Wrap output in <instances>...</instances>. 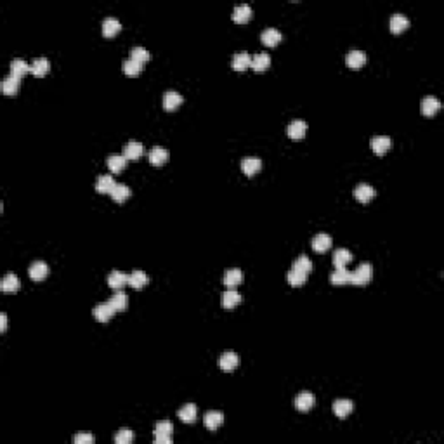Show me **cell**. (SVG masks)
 I'll return each mask as SVG.
<instances>
[{
	"mask_svg": "<svg viewBox=\"0 0 444 444\" xmlns=\"http://www.w3.org/2000/svg\"><path fill=\"white\" fill-rule=\"evenodd\" d=\"M371 278H373V267H371V264L363 262L361 266L358 267V269L352 271V273H351V280H349V283L366 284V283H369V281H371Z\"/></svg>",
	"mask_w": 444,
	"mask_h": 444,
	"instance_id": "obj_1",
	"label": "cell"
},
{
	"mask_svg": "<svg viewBox=\"0 0 444 444\" xmlns=\"http://www.w3.org/2000/svg\"><path fill=\"white\" fill-rule=\"evenodd\" d=\"M94 318H96L99 323H108V321L111 320V318L115 316V313H117V309H115L113 306H111V302L108 300V302H101L97 304L96 307H94Z\"/></svg>",
	"mask_w": 444,
	"mask_h": 444,
	"instance_id": "obj_2",
	"label": "cell"
},
{
	"mask_svg": "<svg viewBox=\"0 0 444 444\" xmlns=\"http://www.w3.org/2000/svg\"><path fill=\"white\" fill-rule=\"evenodd\" d=\"M307 132V123L302 120H293L288 123L286 127V134L290 139H293V141H300V139L306 135Z\"/></svg>",
	"mask_w": 444,
	"mask_h": 444,
	"instance_id": "obj_3",
	"label": "cell"
},
{
	"mask_svg": "<svg viewBox=\"0 0 444 444\" xmlns=\"http://www.w3.org/2000/svg\"><path fill=\"white\" fill-rule=\"evenodd\" d=\"M369 144H371V150L375 151V155L382 157V155H385L389 150H391L392 141H391V137H387V135H375Z\"/></svg>",
	"mask_w": 444,
	"mask_h": 444,
	"instance_id": "obj_4",
	"label": "cell"
},
{
	"mask_svg": "<svg viewBox=\"0 0 444 444\" xmlns=\"http://www.w3.org/2000/svg\"><path fill=\"white\" fill-rule=\"evenodd\" d=\"M316 403V398H314L313 392H300L297 398H295V408L299 409V411H309L311 408L314 406Z\"/></svg>",
	"mask_w": 444,
	"mask_h": 444,
	"instance_id": "obj_5",
	"label": "cell"
},
{
	"mask_svg": "<svg viewBox=\"0 0 444 444\" xmlns=\"http://www.w3.org/2000/svg\"><path fill=\"white\" fill-rule=\"evenodd\" d=\"M28 274L33 281H43L47 278V274H49V266L45 262H42V260H37V262H33L30 266Z\"/></svg>",
	"mask_w": 444,
	"mask_h": 444,
	"instance_id": "obj_6",
	"label": "cell"
},
{
	"mask_svg": "<svg viewBox=\"0 0 444 444\" xmlns=\"http://www.w3.org/2000/svg\"><path fill=\"white\" fill-rule=\"evenodd\" d=\"M142 153H144V146L137 141L127 142L123 148V157L127 158V160H139V158L142 157Z\"/></svg>",
	"mask_w": 444,
	"mask_h": 444,
	"instance_id": "obj_7",
	"label": "cell"
},
{
	"mask_svg": "<svg viewBox=\"0 0 444 444\" xmlns=\"http://www.w3.org/2000/svg\"><path fill=\"white\" fill-rule=\"evenodd\" d=\"M238 364H240L238 354H236V352H231V351L224 352V354L220 356V359H219V366L224 369V371H233V369H235Z\"/></svg>",
	"mask_w": 444,
	"mask_h": 444,
	"instance_id": "obj_8",
	"label": "cell"
},
{
	"mask_svg": "<svg viewBox=\"0 0 444 444\" xmlns=\"http://www.w3.org/2000/svg\"><path fill=\"white\" fill-rule=\"evenodd\" d=\"M262 168V160L260 158H255V157H248L245 158V160L242 161V170L245 175H248V177H252V175H255L257 172Z\"/></svg>",
	"mask_w": 444,
	"mask_h": 444,
	"instance_id": "obj_9",
	"label": "cell"
},
{
	"mask_svg": "<svg viewBox=\"0 0 444 444\" xmlns=\"http://www.w3.org/2000/svg\"><path fill=\"white\" fill-rule=\"evenodd\" d=\"M354 196H356V200H358V202H361V203H368V202H371V200H373V196H375V189L371 188V186H369V184H364V182H363V184H358V186H356V189H354Z\"/></svg>",
	"mask_w": 444,
	"mask_h": 444,
	"instance_id": "obj_10",
	"label": "cell"
},
{
	"mask_svg": "<svg viewBox=\"0 0 444 444\" xmlns=\"http://www.w3.org/2000/svg\"><path fill=\"white\" fill-rule=\"evenodd\" d=\"M19 286H21L19 278L16 276V274H12V273L5 274L4 280H2V283H0V288H2L4 293H16V291L19 290Z\"/></svg>",
	"mask_w": 444,
	"mask_h": 444,
	"instance_id": "obj_11",
	"label": "cell"
},
{
	"mask_svg": "<svg viewBox=\"0 0 444 444\" xmlns=\"http://www.w3.org/2000/svg\"><path fill=\"white\" fill-rule=\"evenodd\" d=\"M281 39H283V35H281L280 30L276 28H267L262 32V35H260V40H262L264 45L267 47H274L278 45V43L281 42Z\"/></svg>",
	"mask_w": 444,
	"mask_h": 444,
	"instance_id": "obj_12",
	"label": "cell"
},
{
	"mask_svg": "<svg viewBox=\"0 0 444 444\" xmlns=\"http://www.w3.org/2000/svg\"><path fill=\"white\" fill-rule=\"evenodd\" d=\"M352 409H354V404L349 399H338V401L333 403V413L338 418H347L352 413Z\"/></svg>",
	"mask_w": 444,
	"mask_h": 444,
	"instance_id": "obj_13",
	"label": "cell"
},
{
	"mask_svg": "<svg viewBox=\"0 0 444 444\" xmlns=\"http://www.w3.org/2000/svg\"><path fill=\"white\" fill-rule=\"evenodd\" d=\"M250 18H252V7H250L248 4L236 5L235 11H233V21L240 23V25H243V23L250 21Z\"/></svg>",
	"mask_w": 444,
	"mask_h": 444,
	"instance_id": "obj_14",
	"label": "cell"
},
{
	"mask_svg": "<svg viewBox=\"0 0 444 444\" xmlns=\"http://www.w3.org/2000/svg\"><path fill=\"white\" fill-rule=\"evenodd\" d=\"M240 302H242V295H240L235 288H229V290L224 291V295H222V307H224V309H235Z\"/></svg>",
	"mask_w": 444,
	"mask_h": 444,
	"instance_id": "obj_15",
	"label": "cell"
},
{
	"mask_svg": "<svg viewBox=\"0 0 444 444\" xmlns=\"http://www.w3.org/2000/svg\"><path fill=\"white\" fill-rule=\"evenodd\" d=\"M441 110V101L437 99V97H423L422 101V113L425 115V117H434V115L437 113V111Z\"/></svg>",
	"mask_w": 444,
	"mask_h": 444,
	"instance_id": "obj_16",
	"label": "cell"
},
{
	"mask_svg": "<svg viewBox=\"0 0 444 444\" xmlns=\"http://www.w3.org/2000/svg\"><path fill=\"white\" fill-rule=\"evenodd\" d=\"M108 284L111 288H115V290H120L125 284H128V274H123L120 271H111L108 274Z\"/></svg>",
	"mask_w": 444,
	"mask_h": 444,
	"instance_id": "obj_17",
	"label": "cell"
},
{
	"mask_svg": "<svg viewBox=\"0 0 444 444\" xmlns=\"http://www.w3.org/2000/svg\"><path fill=\"white\" fill-rule=\"evenodd\" d=\"M26 73H32V64H28L23 59H14L11 63V75L21 80V77H25Z\"/></svg>",
	"mask_w": 444,
	"mask_h": 444,
	"instance_id": "obj_18",
	"label": "cell"
},
{
	"mask_svg": "<svg viewBox=\"0 0 444 444\" xmlns=\"http://www.w3.org/2000/svg\"><path fill=\"white\" fill-rule=\"evenodd\" d=\"M311 245H313L314 252L318 253H324L328 248L331 246V238L328 235H324V233H321V235H316L313 238V242H311Z\"/></svg>",
	"mask_w": 444,
	"mask_h": 444,
	"instance_id": "obj_19",
	"label": "cell"
},
{
	"mask_svg": "<svg viewBox=\"0 0 444 444\" xmlns=\"http://www.w3.org/2000/svg\"><path fill=\"white\" fill-rule=\"evenodd\" d=\"M181 104H182V96L179 92H175V90H168V92L163 94V108L167 111L175 110V108L181 106Z\"/></svg>",
	"mask_w": 444,
	"mask_h": 444,
	"instance_id": "obj_20",
	"label": "cell"
},
{
	"mask_svg": "<svg viewBox=\"0 0 444 444\" xmlns=\"http://www.w3.org/2000/svg\"><path fill=\"white\" fill-rule=\"evenodd\" d=\"M115 186H117V182H115V179L111 177V174L101 175V177L97 179V182H96V189L99 193H103V195H110V193L113 191Z\"/></svg>",
	"mask_w": 444,
	"mask_h": 444,
	"instance_id": "obj_21",
	"label": "cell"
},
{
	"mask_svg": "<svg viewBox=\"0 0 444 444\" xmlns=\"http://www.w3.org/2000/svg\"><path fill=\"white\" fill-rule=\"evenodd\" d=\"M222 422H224V416H222L220 411H208L205 416H203V423H205V427L210 430L219 429V427L222 425Z\"/></svg>",
	"mask_w": 444,
	"mask_h": 444,
	"instance_id": "obj_22",
	"label": "cell"
},
{
	"mask_svg": "<svg viewBox=\"0 0 444 444\" xmlns=\"http://www.w3.org/2000/svg\"><path fill=\"white\" fill-rule=\"evenodd\" d=\"M389 26H391V32L392 33H403L409 26V19L406 18L404 14H394L391 18V23H389Z\"/></svg>",
	"mask_w": 444,
	"mask_h": 444,
	"instance_id": "obj_23",
	"label": "cell"
},
{
	"mask_svg": "<svg viewBox=\"0 0 444 444\" xmlns=\"http://www.w3.org/2000/svg\"><path fill=\"white\" fill-rule=\"evenodd\" d=\"M168 160V151L163 150L161 146H155L153 150L150 151V163L151 165H163L165 161Z\"/></svg>",
	"mask_w": 444,
	"mask_h": 444,
	"instance_id": "obj_24",
	"label": "cell"
},
{
	"mask_svg": "<svg viewBox=\"0 0 444 444\" xmlns=\"http://www.w3.org/2000/svg\"><path fill=\"white\" fill-rule=\"evenodd\" d=\"M120 30H121V25L117 18H106L103 21V35L108 37V39L115 37Z\"/></svg>",
	"mask_w": 444,
	"mask_h": 444,
	"instance_id": "obj_25",
	"label": "cell"
},
{
	"mask_svg": "<svg viewBox=\"0 0 444 444\" xmlns=\"http://www.w3.org/2000/svg\"><path fill=\"white\" fill-rule=\"evenodd\" d=\"M50 70V63L47 57H37V59H33L32 63V73L35 77H43L47 75V71Z\"/></svg>",
	"mask_w": 444,
	"mask_h": 444,
	"instance_id": "obj_26",
	"label": "cell"
},
{
	"mask_svg": "<svg viewBox=\"0 0 444 444\" xmlns=\"http://www.w3.org/2000/svg\"><path fill=\"white\" fill-rule=\"evenodd\" d=\"M127 158L123 157V155H113V157H110L106 160L108 163V168H110L113 174H118V172H121L125 167H127Z\"/></svg>",
	"mask_w": 444,
	"mask_h": 444,
	"instance_id": "obj_27",
	"label": "cell"
},
{
	"mask_svg": "<svg viewBox=\"0 0 444 444\" xmlns=\"http://www.w3.org/2000/svg\"><path fill=\"white\" fill-rule=\"evenodd\" d=\"M128 284H130L132 288H135V290L146 286V284H148V274H146L144 271H132V273L128 274Z\"/></svg>",
	"mask_w": 444,
	"mask_h": 444,
	"instance_id": "obj_28",
	"label": "cell"
},
{
	"mask_svg": "<svg viewBox=\"0 0 444 444\" xmlns=\"http://www.w3.org/2000/svg\"><path fill=\"white\" fill-rule=\"evenodd\" d=\"M222 281H224V284L228 288H235L243 281V273L240 269H229V271H226L224 280Z\"/></svg>",
	"mask_w": 444,
	"mask_h": 444,
	"instance_id": "obj_29",
	"label": "cell"
},
{
	"mask_svg": "<svg viewBox=\"0 0 444 444\" xmlns=\"http://www.w3.org/2000/svg\"><path fill=\"white\" fill-rule=\"evenodd\" d=\"M196 415H198V409H196V406L191 404V403L186 404V406H182V408L179 409V413H177V416L184 423H193L196 420Z\"/></svg>",
	"mask_w": 444,
	"mask_h": 444,
	"instance_id": "obj_30",
	"label": "cell"
},
{
	"mask_svg": "<svg viewBox=\"0 0 444 444\" xmlns=\"http://www.w3.org/2000/svg\"><path fill=\"white\" fill-rule=\"evenodd\" d=\"M364 63H366V54L363 52V50H351V52L347 54V66L349 68L358 70V68H361Z\"/></svg>",
	"mask_w": 444,
	"mask_h": 444,
	"instance_id": "obj_31",
	"label": "cell"
},
{
	"mask_svg": "<svg viewBox=\"0 0 444 444\" xmlns=\"http://www.w3.org/2000/svg\"><path fill=\"white\" fill-rule=\"evenodd\" d=\"M18 90H19V79L9 75L2 80V92H4L5 96H14Z\"/></svg>",
	"mask_w": 444,
	"mask_h": 444,
	"instance_id": "obj_32",
	"label": "cell"
},
{
	"mask_svg": "<svg viewBox=\"0 0 444 444\" xmlns=\"http://www.w3.org/2000/svg\"><path fill=\"white\" fill-rule=\"evenodd\" d=\"M351 280V271H347V267H337L333 273L330 274V281L333 284H345Z\"/></svg>",
	"mask_w": 444,
	"mask_h": 444,
	"instance_id": "obj_33",
	"label": "cell"
},
{
	"mask_svg": "<svg viewBox=\"0 0 444 444\" xmlns=\"http://www.w3.org/2000/svg\"><path fill=\"white\" fill-rule=\"evenodd\" d=\"M352 260V253L345 248H338L333 253V264L335 267H347V264Z\"/></svg>",
	"mask_w": 444,
	"mask_h": 444,
	"instance_id": "obj_34",
	"label": "cell"
},
{
	"mask_svg": "<svg viewBox=\"0 0 444 444\" xmlns=\"http://www.w3.org/2000/svg\"><path fill=\"white\" fill-rule=\"evenodd\" d=\"M269 64H271L269 54L264 52V54H255V56L252 57V64H250V66H252L255 71H264L269 68Z\"/></svg>",
	"mask_w": 444,
	"mask_h": 444,
	"instance_id": "obj_35",
	"label": "cell"
},
{
	"mask_svg": "<svg viewBox=\"0 0 444 444\" xmlns=\"http://www.w3.org/2000/svg\"><path fill=\"white\" fill-rule=\"evenodd\" d=\"M110 195L117 203H123L125 200H128V196H130V188L125 184H117Z\"/></svg>",
	"mask_w": 444,
	"mask_h": 444,
	"instance_id": "obj_36",
	"label": "cell"
},
{
	"mask_svg": "<svg viewBox=\"0 0 444 444\" xmlns=\"http://www.w3.org/2000/svg\"><path fill=\"white\" fill-rule=\"evenodd\" d=\"M250 64H252V57H250V54H246V52H240L233 57V68H235L236 71L246 70Z\"/></svg>",
	"mask_w": 444,
	"mask_h": 444,
	"instance_id": "obj_37",
	"label": "cell"
},
{
	"mask_svg": "<svg viewBox=\"0 0 444 444\" xmlns=\"http://www.w3.org/2000/svg\"><path fill=\"white\" fill-rule=\"evenodd\" d=\"M307 276H309V274L300 273V271H297V269L291 267V271L286 274V281L291 284V286H300V284H304L307 281Z\"/></svg>",
	"mask_w": 444,
	"mask_h": 444,
	"instance_id": "obj_38",
	"label": "cell"
},
{
	"mask_svg": "<svg viewBox=\"0 0 444 444\" xmlns=\"http://www.w3.org/2000/svg\"><path fill=\"white\" fill-rule=\"evenodd\" d=\"M123 73L125 75H128V77H135V75H139V73H141L142 71V63H139V61H134L130 57V59H127V61H123Z\"/></svg>",
	"mask_w": 444,
	"mask_h": 444,
	"instance_id": "obj_39",
	"label": "cell"
},
{
	"mask_svg": "<svg viewBox=\"0 0 444 444\" xmlns=\"http://www.w3.org/2000/svg\"><path fill=\"white\" fill-rule=\"evenodd\" d=\"M110 302L117 311H125L128 307V297L123 293V291H117V293L110 299Z\"/></svg>",
	"mask_w": 444,
	"mask_h": 444,
	"instance_id": "obj_40",
	"label": "cell"
},
{
	"mask_svg": "<svg viewBox=\"0 0 444 444\" xmlns=\"http://www.w3.org/2000/svg\"><path fill=\"white\" fill-rule=\"evenodd\" d=\"M293 269L300 271V273L309 274L311 271H313V262H311V259L307 255H300L299 259L293 262Z\"/></svg>",
	"mask_w": 444,
	"mask_h": 444,
	"instance_id": "obj_41",
	"label": "cell"
},
{
	"mask_svg": "<svg viewBox=\"0 0 444 444\" xmlns=\"http://www.w3.org/2000/svg\"><path fill=\"white\" fill-rule=\"evenodd\" d=\"M172 432H174V425L168 420H161L155 427V436H172Z\"/></svg>",
	"mask_w": 444,
	"mask_h": 444,
	"instance_id": "obj_42",
	"label": "cell"
},
{
	"mask_svg": "<svg viewBox=\"0 0 444 444\" xmlns=\"http://www.w3.org/2000/svg\"><path fill=\"white\" fill-rule=\"evenodd\" d=\"M134 441V432L130 429H120L115 436V443L117 444H130Z\"/></svg>",
	"mask_w": 444,
	"mask_h": 444,
	"instance_id": "obj_43",
	"label": "cell"
},
{
	"mask_svg": "<svg viewBox=\"0 0 444 444\" xmlns=\"http://www.w3.org/2000/svg\"><path fill=\"white\" fill-rule=\"evenodd\" d=\"M130 56L134 61H139V63H142V64L150 59V52H148L144 47H134V49L130 50Z\"/></svg>",
	"mask_w": 444,
	"mask_h": 444,
	"instance_id": "obj_44",
	"label": "cell"
},
{
	"mask_svg": "<svg viewBox=\"0 0 444 444\" xmlns=\"http://www.w3.org/2000/svg\"><path fill=\"white\" fill-rule=\"evenodd\" d=\"M75 443L77 444H92L94 436L92 434H79V436H75Z\"/></svg>",
	"mask_w": 444,
	"mask_h": 444,
	"instance_id": "obj_45",
	"label": "cell"
},
{
	"mask_svg": "<svg viewBox=\"0 0 444 444\" xmlns=\"http://www.w3.org/2000/svg\"><path fill=\"white\" fill-rule=\"evenodd\" d=\"M155 441H157L158 444H170L172 436H155Z\"/></svg>",
	"mask_w": 444,
	"mask_h": 444,
	"instance_id": "obj_46",
	"label": "cell"
},
{
	"mask_svg": "<svg viewBox=\"0 0 444 444\" xmlns=\"http://www.w3.org/2000/svg\"><path fill=\"white\" fill-rule=\"evenodd\" d=\"M5 328H7V314L2 313V314H0V331L4 333Z\"/></svg>",
	"mask_w": 444,
	"mask_h": 444,
	"instance_id": "obj_47",
	"label": "cell"
}]
</instances>
